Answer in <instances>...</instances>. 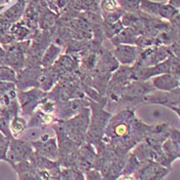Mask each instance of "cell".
<instances>
[{
  "label": "cell",
  "instance_id": "obj_1",
  "mask_svg": "<svg viewBox=\"0 0 180 180\" xmlns=\"http://www.w3.org/2000/svg\"><path fill=\"white\" fill-rule=\"evenodd\" d=\"M116 131H117V133L120 135H124L125 133H126V131H127V128H126L125 126H121V127H118L116 129Z\"/></svg>",
  "mask_w": 180,
  "mask_h": 180
},
{
  "label": "cell",
  "instance_id": "obj_2",
  "mask_svg": "<svg viewBox=\"0 0 180 180\" xmlns=\"http://www.w3.org/2000/svg\"><path fill=\"white\" fill-rule=\"evenodd\" d=\"M124 180H133V179H132V178H129V177H128V178H125Z\"/></svg>",
  "mask_w": 180,
  "mask_h": 180
}]
</instances>
